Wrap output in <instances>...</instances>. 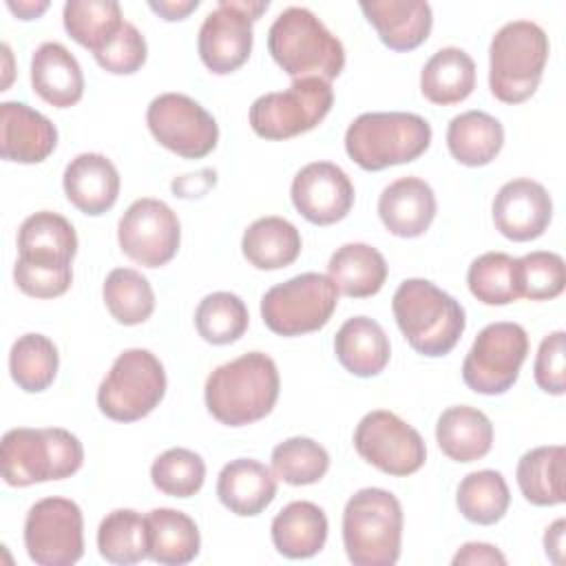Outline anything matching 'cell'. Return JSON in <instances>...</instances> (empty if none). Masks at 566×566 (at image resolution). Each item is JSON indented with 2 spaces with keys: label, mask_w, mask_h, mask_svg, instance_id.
Returning a JSON list of instances; mask_svg holds the SVG:
<instances>
[{
  "label": "cell",
  "mask_w": 566,
  "mask_h": 566,
  "mask_svg": "<svg viewBox=\"0 0 566 566\" xmlns=\"http://www.w3.org/2000/svg\"><path fill=\"white\" fill-rule=\"evenodd\" d=\"M7 7L20 20H35V18H40L49 9V2L46 0H18V2L9 0Z\"/></svg>",
  "instance_id": "51"
},
{
  "label": "cell",
  "mask_w": 566,
  "mask_h": 566,
  "mask_svg": "<svg viewBox=\"0 0 566 566\" xmlns=\"http://www.w3.org/2000/svg\"><path fill=\"white\" fill-rule=\"evenodd\" d=\"M354 447L365 462L396 478L416 473L427 460L422 436L387 409H376L360 418L354 431Z\"/></svg>",
  "instance_id": "16"
},
{
  "label": "cell",
  "mask_w": 566,
  "mask_h": 566,
  "mask_svg": "<svg viewBox=\"0 0 566 566\" xmlns=\"http://www.w3.org/2000/svg\"><path fill=\"white\" fill-rule=\"evenodd\" d=\"M354 184L347 172L332 161L303 166L290 188L294 208L314 226H332L345 219L354 206Z\"/></svg>",
  "instance_id": "18"
},
{
  "label": "cell",
  "mask_w": 566,
  "mask_h": 566,
  "mask_svg": "<svg viewBox=\"0 0 566 566\" xmlns=\"http://www.w3.org/2000/svg\"><path fill=\"white\" fill-rule=\"evenodd\" d=\"M148 7L161 15L168 22L184 20L188 13H192L199 7V0H159V2H148Z\"/></svg>",
  "instance_id": "49"
},
{
  "label": "cell",
  "mask_w": 566,
  "mask_h": 566,
  "mask_svg": "<svg viewBox=\"0 0 566 566\" xmlns=\"http://www.w3.org/2000/svg\"><path fill=\"white\" fill-rule=\"evenodd\" d=\"M60 356L53 340L44 334L20 336L9 352V371L13 382L27 394L44 391L57 376Z\"/></svg>",
  "instance_id": "37"
},
{
  "label": "cell",
  "mask_w": 566,
  "mask_h": 566,
  "mask_svg": "<svg viewBox=\"0 0 566 566\" xmlns=\"http://www.w3.org/2000/svg\"><path fill=\"white\" fill-rule=\"evenodd\" d=\"M436 440L453 462H475L491 451L493 424L486 413L469 405H455L440 413Z\"/></svg>",
  "instance_id": "28"
},
{
  "label": "cell",
  "mask_w": 566,
  "mask_h": 566,
  "mask_svg": "<svg viewBox=\"0 0 566 566\" xmlns=\"http://www.w3.org/2000/svg\"><path fill=\"white\" fill-rule=\"evenodd\" d=\"M57 146V128L24 102L0 104V155L7 161L40 164Z\"/></svg>",
  "instance_id": "20"
},
{
  "label": "cell",
  "mask_w": 566,
  "mask_h": 566,
  "mask_svg": "<svg viewBox=\"0 0 566 566\" xmlns=\"http://www.w3.org/2000/svg\"><path fill=\"white\" fill-rule=\"evenodd\" d=\"M447 146L462 166H486L504 146V126L484 111H464L447 126Z\"/></svg>",
  "instance_id": "32"
},
{
  "label": "cell",
  "mask_w": 566,
  "mask_h": 566,
  "mask_svg": "<svg viewBox=\"0 0 566 566\" xmlns=\"http://www.w3.org/2000/svg\"><path fill=\"white\" fill-rule=\"evenodd\" d=\"M332 104L334 91L329 82L301 77L285 91L256 97L250 106V126L263 139H290L316 128L332 111Z\"/></svg>",
  "instance_id": "11"
},
{
  "label": "cell",
  "mask_w": 566,
  "mask_h": 566,
  "mask_svg": "<svg viewBox=\"0 0 566 566\" xmlns=\"http://www.w3.org/2000/svg\"><path fill=\"white\" fill-rule=\"evenodd\" d=\"M431 135V124L416 113H363L345 130V150L363 170H385L418 159Z\"/></svg>",
  "instance_id": "7"
},
{
  "label": "cell",
  "mask_w": 566,
  "mask_h": 566,
  "mask_svg": "<svg viewBox=\"0 0 566 566\" xmlns=\"http://www.w3.org/2000/svg\"><path fill=\"white\" fill-rule=\"evenodd\" d=\"M217 497L230 513L254 517L276 497V475L259 460H230L219 471Z\"/></svg>",
  "instance_id": "23"
},
{
  "label": "cell",
  "mask_w": 566,
  "mask_h": 566,
  "mask_svg": "<svg viewBox=\"0 0 566 566\" xmlns=\"http://www.w3.org/2000/svg\"><path fill=\"white\" fill-rule=\"evenodd\" d=\"M329 469V453L312 438L294 436L272 449V471L292 486L318 482Z\"/></svg>",
  "instance_id": "42"
},
{
  "label": "cell",
  "mask_w": 566,
  "mask_h": 566,
  "mask_svg": "<svg viewBox=\"0 0 566 566\" xmlns=\"http://www.w3.org/2000/svg\"><path fill=\"white\" fill-rule=\"evenodd\" d=\"M338 287L327 274L303 272L261 298V318L279 336H301L325 327L338 305Z\"/></svg>",
  "instance_id": "10"
},
{
  "label": "cell",
  "mask_w": 566,
  "mask_h": 566,
  "mask_svg": "<svg viewBox=\"0 0 566 566\" xmlns=\"http://www.w3.org/2000/svg\"><path fill=\"white\" fill-rule=\"evenodd\" d=\"M528 356V334L520 323L497 321L473 340L462 363L464 385L482 396L509 391Z\"/></svg>",
  "instance_id": "12"
},
{
  "label": "cell",
  "mask_w": 566,
  "mask_h": 566,
  "mask_svg": "<svg viewBox=\"0 0 566 566\" xmlns=\"http://www.w3.org/2000/svg\"><path fill=\"white\" fill-rule=\"evenodd\" d=\"M272 544L287 559H307L323 551L327 542V515L307 500L283 506L272 520Z\"/></svg>",
  "instance_id": "27"
},
{
  "label": "cell",
  "mask_w": 566,
  "mask_h": 566,
  "mask_svg": "<svg viewBox=\"0 0 566 566\" xmlns=\"http://www.w3.org/2000/svg\"><path fill=\"white\" fill-rule=\"evenodd\" d=\"M279 389L276 363L263 352H248L210 371L203 398L214 420L228 427H243L274 409Z\"/></svg>",
  "instance_id": "2"
},
{
  "label": "cell",
  "mask_w": 566,
  "mask_h": 566,
  "mask_svg": "<svg viewBox=\"0 0 566 566\" xmlns=\"http://www.w3.org/2000/svg\"><path fill=\"white\" fill-rule=\"evenodd\" d=\"M564 531H566V522L564 517H559L544 533V551L553 564L564 562Z\"/></svg>",
  "instance_id": "50"
},
{
  "label": "cell",
  "mask_w": 566,
  "mask_h": 566,
  "mask_svg": "<svg viewBox=\"0 0 566 566\" xmlns=\"http://www.w3.org/2000/svg\"><path fill=\"white\" fill-rule=\"evenodd\" d=\"M453 566H504V553L486 542H467L453 555Z\"/></svg>",
  "instance_id": "47"
},
{
  "label": "cell",
  "mask_w": 566,
  "mask_h": 566,
  "mask_svg": "<svg viewBox=\"0 0 566 566\" xmlns=\"http://www.w3.org/2000/svg\"><path fill=\"white\" fill-rule=\"evenodd\" d=\"M272 60L294 80L332 82L345 66L343 42L305 7L283 9L268 31Z\"/></svg>",
  "instance_id": "4"
},
{
  "label": "cell",
  "mask_w": 566,
  "mask_h": 566,
  "mask_svg": "<svg viewBox=\"0 0 566 566\" xmlns=\"http://www.w3.org/2000/svg\"><path fill=\"white\" fill-rule=\"evenodd\" d=\"M402 544V506L378 486L356 491L343 511V546L354 566H394Z\"/></svg>",
  "instance_id": "6"
},
{
  "label": "cell",
  "mask_w": 566,
  "mask_h": 566,
  "mask_svg": "<svg viewBox=\"0 0 566 566\" xmlns=\"http://www.w3.org/2000/svg\"><path fill=\"white\" fill-rule=\"evenodd\" d=\"M520 296L528 301H551L564 292L566 270L557 252L535 250L517 259Z\"/></svg>",
  "instance_id": "44"
},
{
  "label": "cell",
  "mask_w": 566,
  "mask_h": 566,
  "mask_svg": "<svg viewBox=\"0 0 566 566\" xmlns=\"http://www.w3.org/2000/svg\"><path fill=\"white\" fill-rule=\"evenodd\" d=\"M564 354H566V334L562 329L551 332L548 336L542 338L535 356V365H533V376L537 387L551 396H562L566 391Z\"/></svg>",
  "instance_id": "46"
},
{
  "label": "cell",
  "mask_w": 566,
  "mask_h": 566,
  "mask_svg": "<svg viewBox=\"0 0 566 566\" xmlns=\"http://www.w3.org/2000/svg\"><path fill=\"white\" fill-rule=\"evenodd\" d=\"M150 480L157 491L170 497H190L201 491L206 482V462L199 453L175 447L155 458Z\"/></svg>",
  "instance_id": "43"
},
{
  "label": "cell",
  "mask_w": 566,
  "mask_h": 566,
  "mask_svg": "<svg viewBox=\"0 0 566 566\" xmlns=\"http://www.w3.org/2000/svg\"><path fill=\"white\" fill-rule=\"evenodd\" d=\"M562 444H546L526 451L517 462V486L526 502L535 506H557L566 500Z\"/></svg>",
  "instance_id": "34"
},
{
  "label": "cell",
  "mask_w": 566,
  "mask_h": 566,
  "mask_svg": "<svg viewBox=\"0 0 566 566\" xmlns=\"http://www.w3.org/2000/svg\"><path fill=\"white\" fill-rule=\"evenodd\" d=\"M24 548L38 566H71L84 555L82 509L69 497L38 500L24 520Z\"/></svg>",
  "instance_id": "14"
},
{
  "label": "cell",
  "mask_w": 566,
  "mask_h": 566,
  "mask_svg": "<svg viewBox=\"0 0 566 566\" xmlns=\"http://www.w3.org/2000/svg\"><path fill=\"white\" fill-rule=\"evenodd\" d=\"M146 55L148 46L144 35L133 22H124L119 35L95 55V62L113 75H130L144 66Z\"/></svg>",
  "instance_id": "45"
},
{
  "label": "cell",
  "mask_w": 566,
  "mask_h": 566,
  "mask_svg": "<svg viewBox=\"0 0 566 566\" xmlns=\"http://www.w3.org/2000/svg\"><path fill=\"white\" fill-rule=\"evenodd\" d=\"M327 276L340 294L349 298H367L382 290L387 281V261L369 243H345L329 256Z\"/></svg>",
  "instance_id": "31"
},
{
  "label": "cell",
  "mask_w": 566,
  "mask_h": 566,
  "mask_svg": "<svg viewBox=\"0 0 566 566\" xmlns=\"http://www.w3.org/2000/svg\"><path fill=\"white\" fill-rule=\"evenodd\" d=\"M553 219L548 190L533 179L506 181L493 199V223L511 241L539 239Z\"/></svg>",
  "instance_id": "19"
},
{
  "label": "cell",
  "mask_w": 566,
  "mask_h": 566,
  "mask_svg": "<svg viewBox=\"0 0 566 566\" xmlns=\"http://www.w3.org/2000/svg\"><path fill=\"white\" fill-rule=\"evenodd\" d=\"M146 124L164 148L184 159H201L210 155L219 142L214 117L184 93L157 95L148 104Z\"/></svg>",
  "instance_id": "15"
},
{
  "label": "cell",
  "mask_w": 566,
  "mask_h": 566,
  "mask_svg": "<svg viewBox=\"0 0 566 566\" xmlns=\"http://www.w3.org/2000/svg\"><path fill=\"white\" fill-rule=\"evenodd\" d=\"M62 186L66 199L80 212L99 217L111 210L119 197V172L106 155L82 153L64 168Z\"/></svg>",
  "instance_id": "21"
},
{
  "label": "cell",
  "mask_w": 566,
  "mask_h": 566,
  "mask_svg": "<svg viewBox=\"0 0 566 566\" xmlns=\"http://www.w3.org/2000/svg\"><path fill=\"white\" fill-rule=\"evenodd\" d=\"M31 86L46 104L69 108L84 95V73L64 44L42 42L31 57Z\"/></svg>",
  "instance_id": "25"
},
{
  "label": "cell",
  "mask_w": 566,
  "mask_h": 566,
  "mask_svg": "<svg viewBox=\"0 0 566 566\" xmlns=\"http://www.w3.org/2000/svg\"><path fill=\"white\" fill-rule=\"evenodd\" d=\"M268 0H221L203 18L197 49L208 71L228 75L248 62L254 42L252 24L268 11Z\"/></svg>",
  "instance_id": "13"
},
{
  "label": "cell",
  "mask_w": 566,
  "mask_h": 566,
  "mask_svg": "<svg viewBox=\"0 0 566 566\" xmlns=\"http://www.w3.org/2000/svg\"><path fill=\"white\" fill-rule=\"evenodd\" d=\"M102 296L111 316L122 325H139L155 312V292L148 279L133 268L108 272Z\"/></svg>",
  "instance_id": "39"
},
{
  "label": "cell",
  "mask_w": 566,
  "mask_h": 566,
  "mask_svg": "<svg viewBox=\"0 0 566 566\" xmlns=\"http://www.w3.org/2000/svg\"><path fill=\"white\" fill-rule=\"evenodd\" d=\"M548 60V35L531 20H513L497 29L489 46V88L504 104L528 99Z\"/></svg>",
  "instance_id": "8"
},
{
  "label": "cell",
  "mask_w": 566,
  "mask_h": 566,
  "mask_svg": "<svg viewBox=\"0 0 566 566\" xmlns=\"http://www.w3.org/2000/svg\"><path fill=\"white\" fill-rule=\"evenodd\" d=\"M471 294L484 305H509L520 298L517 259L506 252H484L467 270Z\"/></svg>",
  "instance_id": "40"
},
{
  "label": "cell",
  "mask_w": 566,
  "mask_h": 566,
  "mask_svg": "<svg viewBox=\"0 0 566 566\" xmlns=\"http://www.w3.org/2000/svg\"><path fill=\"white\" fill-rule=\"evenodd\" d=\"M250 316L241 296L232 292H212L203 296L195 310L199 336L210 345H230L248 329Z\"/></svg>",
  "instance_id": "41"
},
{
  "label": "cell",
  "mask_w": 566,
  "mask_h": 566,
  "mask_svg": "<svg viewBox=\"0 0 566 566\" xmlns=\"http://www.w3.org/2000/svg\"><path fill=\"white\" fill-rule=\"evenodd\" d=\"M2 478L9 486H31L71 478L82 469L84 447L62 427H15L0 442Z\"/></svg>",
  "instance_id": "5"
},
{
  "label": "cell",
  "mask_w": 566,
  "mask_h": 566,
  "mask_svg": "<svg viewBox=\"0 0 566 566\" xmlns=\"http://www.w3.org/2000/svg\"><path fill=\"white\" fill-rule=\"evenodd\" d=\"M367 22L378 31V38L391 51H411L420 46L433 24L429 2L422 0H371L360 2Z\"/></svg>",
  "instance_id": "24"
},
{
  "label": "cell",
  "mask_w": 566,
  "mask_h": 566,
  "mask_svg": "<svg viewBox=\"0 0 566 566\" xmlns=\"http://www.w3.org/2000/svg\"><path fill=\"white\" fill-rule=\"evenodd\" d=\"M475 88V62L458 46L436 51L420 71L422 95L438 106L464 102Z\"/></svg>",
  "instance_id": "30"
},
{
  "label": "cell",
  "mask_w": 566,
  "mask_h": 566,
  "mask_svg": "<svg viewBox=\"0 0 566 566\" xmlns=\"http://www.w3.org/2000/svg\"><path fill=\"white\" fill-rule=\"evenodd\" d=\"M117 241L130 261L144 268H161L179 250L181 226L168 203L161 199L142 197L122 214Z\"/></svg>",
  "instance_id": "17"
},
{
  "label": "cell",
  "mask_w": 566,
  "mask_h": 566,
  "mask_svg": "<svg viewBox=\"0 0 566 566\" xmlns=\"http://www.w3.org/2000/svg\"><path fill=\"white\" fill-rule=\"evenodd\" d=\"M166 394L161 360L142 347L122 352L97 389L99 411L115 422L146 418Z\"/></svg>",
  "instance_id": "9"
},
{
  "label": "cell",
  "mask_w": 566,
  "mask_h": 566,
  "mask_svg": "<svg viewBox=\"0 0 566 566\" xmlns=\"http://www.w3.org/2000/svg\"><path fill=\"white\" fill-rule=\"evenodd\" d=\"M438 203L431 186L420 177H400L378 197V217L382 226L402 239L420 237L429 230Z\"/></svg>",
  "instance_id": "22"
},
{
  "label": "cell",
  "mask_w": 566,
  "mask_h": 566,
  "mask_svg": "<svg viewBox=\"0 0 566 566\" xmlns=\"http://www.w3.org/2000/svg\"><path fill=\"white\" fill-rule=\"evenodd\" d=\"M2 53H4V60H7V80L2 82V91H7L9 82H11V51H9V44H2Z\"/></svg>",
  "instance_id": "52"
},
{
  "label": "cell",
  "mask_w": 566,
  "mask_h": 566,
  "mask_svg": "<svg viewBox=\"0 0 566 566\" xmlns=\"http://www.w3.org/2000/svg\"><path fill=\"white\" fill-rule=\"evenodd\" d=\"M303 241L294 223L283 217H261L248 226L241 239V252L256 270H281L301 254Z\"/></svg>",
  "instance_id": "33"
},
{
  "label": "cell",
  "mask_w": 566,
  "mask_h": 566,
  "mask_svg": "<svg viewBox=\"0 0 566 566\" xmlns=\"http://www.w3.org/2000/svg\"><path fill=\"white\" fill-rule=\"evenodd\" d=\"M148 557L164 566L190 564L201 548V535L190 515L177 509H153L146 515Z\"/></svg>",
  "instance_id": "29"
},
{
  "label": "cell",
  "mask_w": 566,
  "mask_h": 566,
  "mask_svg": "<svg viewBox=\"0 0 566 566\" xmlns=\"http://www.w3.org/2000/svg\"><path fill=\"white\" fill-rule=\"evenodd\" d=\"M97 551L111 564L130 566L148 557L146 517L133 509L111 511L97 528Z\"/></svg>",
  "instance_id": "38"
},
{
  "label": "cell",
  "mask_w": 566,
  "mask_h": 566,
  "mask_svg": "<svg viewBox=\"0 0 566 566\" xmlns=\"http://www.w3.org/2000/svg\"><path fill=\"white\" fill-rule=\"evenodd\" d=\"M77 234L73 223L51 210L29 214L18 230L15 285L33 298L62 296L73 283Z\"/></svg>",
  "instance_id": "1"
},
{
  "label": "cell",
  "mask_w": 566,
  "mask_h": 566,
  "mask_svg": "<svg viewBox=\"0 0 566 566\" xmlns=\"http://www.w3.org/2000/svg\"><path fill=\"white\" fill-rule=\"evenodd\" d=\"M391 310L411 349L431 358L449 354L467 327L460 301L427 279L402 281L394 292Z\"/></svg>",
  "instance_id": "3"
},
{
  "label": "cell",
  "mask_w": 566,
  "mask_h": 566,
  "mask_svg": "<svg viewBox=\"0 0 566 566\" xmlns=\"http://www.w3.org/2000/svg\"><path fill=\"white\" fill-rule=\"evenodd\" d=\"M334 354L352 376L371 378L387 367L391 345L380 323L369 316H352L334 336Z\"/></svg>",
  "instance_id": "26"
},
{
  "label": "cell",
  "mask_w": 566,
  "mask_h": 566,
  "mask_svg": "<svg viewBox=\"0 0 566 566\" xmlns=\"http://www.w3.org/2000/svg\"><path fill=\"white\" fill-rule=\"evenodd\" d=\"M66 33L93 55L104 51L122 31V7L113 0H69L62 11Z\"/></svg>",
  "instance_id": "35"
},
{
  "label": "cell",
  "mask_w": 566,
  "mask_h": 566,
  "mask_svg": "<svg viewBox=\"0 0 566 566\" xmlns=\"http://www.w3.org/2000/svg\"><path fill=\"white\" fill-rule=\"evenodd\" d=\"M460 513L473 524H495L504 517L511 504V491L500 471L482 469L462 478L455 493Z\"/></svg>",
  "instance_id": "36"
},
{
  "label": "cell",
  "mask_w": 566,
  "mask_h": 566,
  "mask_svg": "<svg viewBox=\"0 0 566 566\" xmlns=\"http://www.w3.org/2000/svg\"><path fill=\"white\" fill-rule=\"evenodd\" d=\"M217 181V172L212 168H203L197 175H181L172 181V192L177 197H201Z\"/></svg>",
  "instance_id": "48"
}]
</instances>
